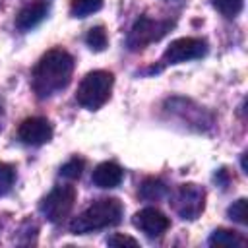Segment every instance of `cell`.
<instances>
[{"label": "cell", "mask_w": 248, "mask_h": 248, "mask_svg": "<svg viewBox=\"0 0 248 248\" xmlns=\"http://www.w3.org/2000/svg\"><path fill=\"white\" fill-rule=\"evenodd\" d=\"M138 194H140L141 200H147V202H159V200H163V198L169 194V186H167L161 178L149 176V178H145V180L140 184Z\"/></svg>", "instance_id": "12"}, {"label": "cell", "mask_w": 248, "mask_h": 248, "mask_svg": "<svg viewBox=\"0 0 248 248\" xmlns=\"http://www.w3.org/2000/svg\"><path fill=\"white\" fill-rule=\"evenodd\" d=\"M74 202H76V188L64 184V186L52 188L43 198L39 209H41V213L45 215L46 221L60 223V221H64L70 215V211L74 207Z\"/></svg>", "instance_id": "6"}, {"label": "cell", "mask_w": 248, "mask_h": 248, "mask_svg": "<svg viewBox=\"0 0 248 248\" xmlns=\"http://www.w3.org/2000/svg\"><path fill=\"white\" fill-rule=\"evenodd\" d=\"M172 25L174 23L169 19H153L149 16H140L126 37V46L130 50H141L147 45L161 41L172 29Z\"/></svg>", "instance_id": "4"}, {"label": "cell", "mask_w": 248, "mask_h": 248, "mask_svg": "<svg viewBox=\"0 0 248 248\" xmlns=\"http://www.w3.org/2000/svg\"><path fill=\"white\" fill-rule=\"evenodd\" d=\"M14 180H16L14 167L12 165H6V163H0V196H6L12 190Z\"/></svg>", "instance_id": "18"}, {"label": "cell", "mask_w": 248, "mask_h": 248, "mask_svg": "<svg viewBox=\"0 0 248 248\" xmlns=\"http://www.w3.org/2000/svg\"><path fill=\"white\" fill-rule=\"evenodd\" d=\"M209 246H244L246 238L242 234H238L236 231H229V229H217L211 232L209 236Z\"/></svg>", "instance_id": "13"}, {"label": "cell", "mask_w": 248, "mask_h": 248, "mask_svg": "<svg viewBox=\"0 0 248 248\" xmlns=\"http://www.w3.org/2000/svg\"><path fill=\"white\" fill-rule=\"evenodd\" d=\"M85 43H87V46H89L91 50H95V52L105 50L107 45H108V37H107L105 27H103V25L91 27V29L87 31V35H85Z\"/></svg>", "instance_id": "15"}, {"label": "cell", "mask_w": 248, "mask_h": 248, "mask_svg": "<svg viewBox=\"0 0 248 248\" xmlns=\"http://www.w3.org/2000/svg\"><path fill=\"white\" fill-rule=\"evenodd\" d=\"M46 14H48L46 2H43V0L31 2V4H27L25 8L19 10V14L16 16V25H17V29H21V31H29V29L37 27V25L46 17Z\"/></svg>", "instance_id": "10"}, {"label": "cell", "mask_w": 248, "mask_h": 248, "mask_svg": "<svg viewBox=\"0 0 248 248\" xmlns=\"http://www.w3.org/2000/svg\"><path fill=\"white\" fill-rule=\"evenodd\" d=\"M132 223H134L136 229H140L149 238H157V236L165 234L167 229L170 227L169 217L163 211H159L157 207H143V209H140L134 215Z\"/></svg>", "instance_id": "8"}, {"label": "cell", "mask_w": 248, "mask_h": 248, "mask_svg": "<svg viewBox=\"0 0 248 248\" xmlns=\"http://www.w3.org/2000/svg\"><path fill=\"white\" fill-rule=\"evenodd\" d=\"M207 54V43L198 37H182L172 41L161 56V68L169 64H180L186 60H198ZM159 68V70H161Z\"/></svg>", "instance_id": "7"}, {"label": "cell", "mask_w": 248, "mask_h": 248, "mask_svg": "<svg viewBox=\"0 0 248 248\" xmlns=\"http://www.w3.org/2000/svg\"><path fill=\"white\" fill-rule=\"evenodd\" d=\"M122 215H124V207H122L120 200L101 198V200H95L78 217L72 219L70 231L74 234H87V232H93V231L114 227L122 221Z\"/></svg>", "instance_id": "2"}, {"label": "cell", "mask_w": 248, "mask_h": 248, "mask_svg": "<svg viewBox=\"0 0 248 248\" xmlns=\"http://www.w3.org/2000/svg\"><path fill=\"white\" fill-rule=\"evenodd\" d=\"M74 72V58L64 48H52L41 56L37 62L33 76H31V87L39 99H48L56 95L58 91L66 89Z\"/></svg>", "instance_id": "1"}, {"label": "cell", "mask_w": 248, "mask_h": 248, "mask_svg": "<svg viewBox=\"0 0 248 248\" xmlns=\"http://www.w3.org/2000/svg\"><path fill=\"white\" fill-rule=\"evenodd\" d=\"M170 203H172V209L182 219L194 221L202 215V211L205 207V192L202 186H198L194 182H186L174 190Z\"/></svg>", "instance_id": "5"}, {"label": "cell", "mask_w": 248, "mask_h": 248, "mask_svg": "<svg viewBox=\"0 0 248 248\" xmlns=\"http://www.w3.org/2000/svg\"><path fill=\"white\" fill-rule=\"evenodd\" d=\"M105 0H72L70 4V14L74 17H87L103 8Z\"/></svg>", "instance_id": "14"}, {"label": "cell", "mask_w": 248, "mask_h": 248, "mask_svg": "<svg viewBox=\"0 0 248 248\" xmlns=\"http://www.w3.org/2000/svg\"><path fill=\"white\" fill-rule=\"evenodd\" d=\"M17 138L25 145H43L52 138V126L43 116L25 118L17 128Z\"/></svg>", "instance_id": "9"}, {"label": "cell", "mask_w": 248, "mask_h": 248, "mask_svg": "<svg viewBox=\"0 0 248 248\" xmlns=\"http://www.w3.org/2000/svg\"><path fill=\"white\" fill-rule=\"evenodd\" d=\"M124 178V170L112 163V161H105L101 165L95 167L93 170V176H91V182L97 186V188H116Z\"/></svg>", "instance_id": "11"}, {"label": "cell", "mask_w": 248, "mask_h": 248, "mask_svg": "<svg viewBox=\"0 0 248 248\" xmlns=\"http://www.w3.org/2000/svg\"><path fill=\"white\" fill-rule=\"evenodd\" d=\"M215 180L223 186V188H227V184H229V174H227V170L225 169H221V170H217V174H215Z\"/></svg>", "instance_id": "21"}, {"label": "cell", "mask_w": 248, "mask_h": 248, "mask_svg": "<svg viewBox=\"0 0 248 248\" xmlns=\"http://www.w3.org/2000/svg\"><path fill=\"white\" fill-rule=\"evenodd\" d=\"M229 217H231L232 221L240 223V225H246V223H248V209H246V200H244V198L236 200V202L229 207Z\"/></svg>", "instance_id": "19"}, {"label": "cell", "mask_w": 248, "mask_h": 248, "mask_svg": "<svg viewBox=\"0 0 248 248\" xmlns=\"http://www.w3.org/2000/svg\"><path fill=\"white\" fill-rule=\"evenodd\" d=\"M83 167H85V161L79 159V157H74V159H70L68 163H64L60 167V176L62 178H68V180H76V178L81 176Z\"/></svg>", "instance_id": "16"}, {"label": "cell", "mask_w": 248, "mask_h": 248, "mask_svg": "<svg viewBox=\"0 0 248 248\" xmlns=\"http://www.w3.org/2000/svg\"><path fill=\"white\" fill-rule=\"evenodd\" d=\"M112 83H114V78H112L110 72H107V70L89 72L81 79V83L78 85L76 101L83 108L97 110V108H101L108 101L110 91H112Z\"/></svg>", "instance_id": "3"}, {"label": "cell", "mask_w": 248, "mask_h": 248, "mask_svg": "<svg viewBox=\"0 0 248 248\" xmlns=\"http://www.w3.org/2000/svg\"><path fill=\"white\" fill-rule=\"evenodd\" d=\"M213 6L225 17H236L244 6V0H213Z\"/></svg>", "instance_id": "17"}, {"label": "cell", "mask_w": 248, "mask_h": 248, "mask_svg": "<svg viewBox=\"0 0 248 248\" xmlns=\"http://www.w3.org/2000/svg\"><path fill=\"white\" fill-rule=\"evenodd\" d=\"M107 244H108V246H124V244H128V246H138V240L132 238V236H126V234H110V236L107 238Z\"/></svg>", "instance_id": "20"}]
</instances>
